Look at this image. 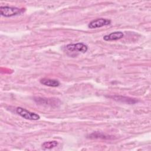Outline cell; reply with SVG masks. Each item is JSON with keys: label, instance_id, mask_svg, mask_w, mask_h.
<instances>
[{"label": "cell", "instance_id": "1", "mask_svg": "<svg viewBox=\"0 0 151 151\" xmlns=\"http://www.w3.org/2000/svg\"><path fill=\"white\" fill-rule=\"evenodd\" d=\"M22 8H19L14 6H1L0 7L1 15L5 17H11L16 16L22 13L24 10Z\"/></svg>", "mask_w": 151, "mask_h": 151}, {"label": "cell", "instance_id": "2", "mask_svg": "<svg viewBox=\"0 0 151 151\" xmlns=\"http://www.w3.org/2000/svg\"><path fill=\"white\" fill-rule=\"evenodd\" d=\"M16 112L18 115L27 120H37L40 119V116L38 114L28 111L27 109L21 107H17Z\"/></svg>", "mask_w": 151, "mask_h": 151}, {"label": "cell", "instance_id": "3", "mask_svg": "<svg viewBox=\"0 0 151 151\" xmlns=\"http://www.w3.org/2000/svg\"><path fill=\"white\" fill-rule=\"evenodd\" d=\"M111 24V20L106 18H97L94 20H92L89 22L88 27L90 29L101 28L104 26L110 25Z\"/></svg>", "mask_w": 151, "mask_h": 151}, {"label": "cell", "instance_id": "4", "mask_svg": "<svg viewBox=\"0 0 151 151\" xmlns=\"http://www.w3.org/2000/svg\"><path fill=\"white\" fill-rule=\"evenodd\" d=\"M66 49L71 52H80L84 53L87 51L88 47L83 42H78L76 44H68L66 46Z\"/></svg>", "mask_w": 151, "mask_h": 151}, {"label": "cell", "instance_id": "5", "mask_svg": "<svg viewBox=\"0 0 151 151\" xmlns=\"http://www.w3.org/2000/svg\"><path fill=\"white\" fill-rule=\"evenodd\" d=\"M124 37V34L122 31L113 32L108 35H106L103 37V40L107 41H116Z\"/></svg>", "mask_w": 151, "mask_h": 151}, {"label": "cell", "instance_id": "6", "mask_svg": "<svg viewBox=\"0 0 151 151\" xmlns=\"http://www.w3.org/2000/svg\"><path fill=\"white\" fill-rule=\"evenodd\" d=\"M41 84L49 87H58L60 85V82L58 80L56 79H51V78H44L40 80Z\"/></svg>", "mask_w": 151, "mask_h": 151}, {"label": "cell", "instance_id": "7", "mask_svg": "<svg viewBox=\"0 0 151 151\" xmlns=\"http://www.w3.org/2000/svg\"><path fill=\"white\" fill-rule=\"evenodd\" d=\"M111 97L116 101H121L123 103H126L130 104H134L137 102V100H136L134 99H132V98L128 97H124V96H114Z\"/></svg>", "mask_w": 151, "mask_h": 151}, {"label": "cell", "instance_id": "8", "mask_svg": "<svg viewBox=\"0 0 151 151\" xmlns=\"http://www.w3.org/2000/svg\"><path fill=\"white\" fill-rule=\"evenodd\" d=\"M58 146V142L56 140H51L44 142L41 145V147L43 150H48L53 149Z\"/></svg>", "mask_w": 151, "mask_h": 151}, {"label": "cell", "instance_id": "9", "mask_svg": "<svg viewBox=\"0 0 151 151\" xmlns=\"http://www.w3.org/2000/svg\"><path fill=\"white\" fill-rule=\"evenodd\" d=\"M90 138H102V139H108L107 136H105L102 133H99V132H95L93 133L92 134H90Z\"/></svg>", "mask_w": 151, "mask_h": 151}]
</instances>
